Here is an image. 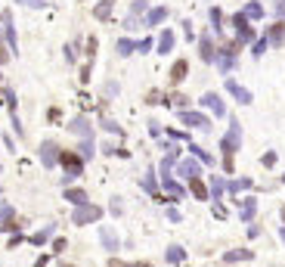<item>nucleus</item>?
<instances>
[{"instance_id":"nucleus-1","label":"nucleus","mask_w":285,"mask_h":267,"mask_svg":"<svg viewBox=\"0 0 285 267\" xmlns=\"http://www.w3.org/2000/svg\"><path fill=\"white\" fill-rule=\"evenodd\" d=\"M236 47H239V44H226V47L217 50V59H214V62H217L220 75H229V72L239 65V50H236Z\"/></svg>"},{"instance_id":"nucleus-2","label":"nucleus","mask_w":285,"mask_h":267,"mask_svg":"<svg viewBox=\"0 0 285 267\" xmlns=\"http://www.w3.org/2000/svg\"><path fill=\"white\" fill-rule=\"evenodd\" d=\"M99 218H102V208H99V205H90V202L75 205V211H71V224H78V227L93 224V221H99Z\"/></svg>"},{"instance_id":"nucleus-3","label":"nucleus","mask_w":285,"mask_h":267,"mask_svg":"<svg viewBox=\"0 0 285 267\" xmlns=\"http://www.w3.org/2000/svg\"><path fill=\"white\" fill-rule=\"evenodd\" d=\"M239 146H242V124L233 118V121H229V131H226L223 140H220V149H223V155H233Z\"/></svg>"},{"instance_id":"nucleus-4","label":"nucleus","mask_w":285,"mask_h":267,"mask_svg":"<svg viewBox=\"0 0 285 267\" xmlns=\"http://www.w3.org/2000/svg\"><path fill=\"white\" fill-rule=\"evenodd\" d=\"M233 28H236V44L254 41V28L248 25V16H245V13H236V16H233Z\"/></svg>"},{"instance_id":"nucleus-5","label":"nucleus","mask_w":285,"mask_h":267,"mask_svg":"<svg viewBox=\"0 0 285 267\" xmlns=\"http://www.w3.org/2000/svg\"><path fill=\"white\" fill-rule=\"evenodd\" d=\"M180 121L186 128H199V131H211V118L202 112H192V109H180Z\"/></svg>"},{"instance_id":"nucleus-6","label":"nucleus","mask_w":285,"mask_h":267,"mask_svg":"<svg viewBox=\"0 0 285 267\" xmlns=\"http://www.w3.org/2000/svg\"><path fill=\"white\" fill-rule=\"evenodd\" d=\"M38 155H41V165H44V168H56V165H59V146L50 143V140H44V143H41Z\"/></svg>"},{"instance_id":"nucleus-7","label":"nucleus","mask_w":285,"mask_h":267,"mask_svg":"<svg viewBox=\"0 0 285 267\" xmlns=\"http://www.w3.org/2000/svg\"><path fill=\"white\" fill-rule=\"evenodd\" d=\"M4 38H7V50H10V56H16V53H19V38H16L13 13H4Z\"/></svg>"},{"instance_id":"nucleus-8","label":"nucleus","mask_w":285,"mask_h":267,"mask_svg":"<svg viewBox=\"0 0 285 267\" xmlns=\"http://www.w3.org/2000/svg\"><path fill=\"white\" fill-rule=\"evenodd\" d=\"M223 87H226V94L233 97L236 103H242V106H248V103L254 100V97H251V91H245V87H242L239 81H233V78H226V84H223Z\"/></svg>"},{"instance_id":"nucleus-9","label":"nucleus","mask_w":285,"mask_h":267,"mask_svg":"<svg viewBox=\"0 0 285 267\" xmlns=\"http://www.w3.org/2000/svg\"><path fill=\"white\" fill-rule=\"evenodd\" d=\"M177 174H180L183 181L202 177V165H199V158H183V162H177Z\"/></svg>"},{"instance_id":"nucleus-10","label":"nucleus","mask_w":285,"mask_h":267,"mask_svg":"<svg viewBox=\"0 0 285 267\" xmlns=\"http://www.w3.org/2000/svg\"><path fill=\"white\" fill-rule=\"evenodd\" d=\"M59 165H65V171H71V174H84V158L78 155V152H59Z\"/></svg>"},{"instance_id":"nucleus-11","label":"nucleus","mask_w":285,"mask_h":267,"mask_svg":"<svg viewBox=\"0 0 285 267\" xmlns=\"http://www.w3.org/2000/svg\"><path fill=\"white\" fill-rule=\"evenodd\" d=\"M199 56H202V62H214V59H217V47H214L211 34H202V38H199Z\"/></svg>"},{"instance_id":"nucleus-12","label":"nucleus","mask_w":285,"mask_h":267,"mask_svg":"<svg viewBox=\"0 0 285 267\" xmlns=\"http://www.w3.org/2000/svg\"><path fill=\"white\" fill-rule=\"evenodd\" d=\"M99 242H102V248H105V252H118V248H121L118 233H115L112 227H99Z\"/></svg>"},{"instance_id":"nucleus-13","label":"nucleus","mask_w":285,"mask_h":267,"mask_svg":"<svg viewBox=\"0 0 285 267\" xmlns=\"http://www.w3.org/2000/svg\"><path fill=\"white\" fill-rule=\"evenodd\" d=\"M199 103L205 106V109H211V112L217 115V118H223V115H226V106H223V100H220L217 94H205V97H202Z\"/></svg>"},{"instance_id":"nucleus-14","label":"nucleus","mask_w":285,"mask_h":267,"mask_svg":"<svg viewBox=\"0 0 285 267\" xmlns=\"http://www.w3.org/2000/svg\"><path fill=\"white\" fill-rule=\"evenodd\" d=\"M68 131H71V134H78L81 140H90V137H93V128H90V121H87L84 115H78L75 121H71V124H68Z\"/></svg>"},{"instance_id":"nucleus-15","label":"nucleus","mask_w":285,"mask_h":267,"mask_svg":"<svg viewBox=\"0 0 285 267\" xmlns=\"http://www.w3.org/2000/svg\"><path fill=\"white\" fill-rule=\"evenodd\" d=\"M174 44H177V34H174L171 28H165L162 38H158V50H155V53H158V56H168V53L174 50Z\"/></svg>"},{"instance_id":"nucleus-16","label":"nucleus","mask_w":285,"mask_h":267,"mask_svg":"<svg viewBox=\"0 0 285 267\" xmlns=\"http://www.w3.org/2000/svg\"><path fill=\"white\" fill-rule=\"evenodd\" d=\"M165 19H168V7H152V10L146 13V19H143V25L152 28V25H162Z\"/></svg>"},{"instance_id":"nucleus-17","label":"nucleus","mask_w":285,"mask_h":267,"mask_svg":"<svg viewBox=\"0 0 285 267\" xmlns=\"http://www.w3.org/2000/svg\"><path fill=\"white\" fill-rule=\"evenodd\" d=\"M189 193L195 196V199H202V202L211 199V193H208V187L202 184V177H192V181H189Z\"/></svg>"},{"instance_id":"nucleus-18","label":"nucleus","mask_w":285,"mask_h":267,"mask_svg":"<svg viewBox=\"0 0 285 267\" xmlns=\"http://www.w3.org/2000/svg\"><path fill=\"white\" fill-rule=\"evenodd\" d=\"M162 184H165V190H168V196H171V199H174V202H177V199H183V196H186L183 184H177V181H174V177H165V181H162Z\"/></svg>"},{"instance_id":"nucleus-19","label":"nucleus","mask_w":285,"mask_h":267,"mask_svg":"<svg viewBox=\"0 0 285 267\" xmlns=\"http://www.w3.org/2000/svg\"><path fill=\"white\" fill-rule=\"evenodd\" d=\"M226 264H236V261H251V248H233V252H223Z\"/></svg>"},{"instance_id":"nucleus-20","label":"nucleus","mask_w":285,"mask_h":267,"mask_svg":"<svg viewBox=\"0 0 285 267\" xmlns=\"http://www.w3.org/2000/svg\"><path fill=\"white\" fill-rule=\"evenodd\" d=\"M266 41H270V47H282V41H285V25H282V19L270 28V34H266Z\"/></svg>"},{"instance_id":"nucleus-21","label":"nucleus","mask_w":285,"mask_h":267,"mask_svg":"<svg viewBox=\"0 0 285 267\" xmlns=\"http://www.w3.org/2000/svg\"><path fill=\"white\" fill-rule=\"evenodd\" d=\"M165 258H168V264H183L186 261V248L183 245H168Z\"/></svg>"},{"instance_id":"nucleus-22","label":"nucleus","mask_w":285,"mask_h":267,"mask_svg":"<svg viewBox=\"0 0 285 267\" xmlns=\"http://www.w3.org/2000/svg\"><path fill=\"white\" fill-rule=\"evenodd\" d=\"M112 7H115V0H99V4L93 7V16H96L99 22H105L112 16Z\"/></svg>"},{"instance_id":"nucleus-23","label":"nucleus","mask_w":285,"mask_h":267,"mask_svg":"<svg viewBox=\"0 0 285 267\" xmlns=\"http://www.w3.org/2000/svg\"><path fill=\"white\" fill-rule=\"evenodd\" d=\"M186 72H189V62H186V59H177L174 68H171V81H174V84H180V81L186 78Z\"/></svg>"},{"instance_id":"nucleus-24","label":"nucleus","mask_w":285,"mask_h":267,"mask_svg":"<svg viewBox=\"0 0 285 267\" xmlns=\"http://www.w3.org/2000/svg\"><path fill=\"white\" fill-rule=\"evenodd\" d=\"M239 215H242V221H245V224H251V221H254V215H257V199H245Z\"/></svg>"},{"instance_id":"nucleus-25","label":"nucleus","mask_w":285,"mask_h":267,"mask_svg":"<svg viewBox=\"0 0 285 267\" xmlns=\"http://www.w3.org/2000/svg\"><path fill=\"white\" fill-rule=\"evenodd\" d=\"M245 16H248V22H257V19H263V7L257 4V0H251V4H245V10H242Z\"/></svg>"},{"instance_id":"nucleus-26","label":"nucleus","mask_w":285,"mask_h":267,"mask_svg":"<svg viewBox=\"0 0 285 267\" xmlns=\"http://www.w3.org/2000/svg\"><path fill=\"white\" fill-rule=\"evenodd\" d=\"M78 155L84 158V162H90V158L96 155V146H93V137H90V140H81V146H78Z\"/></svg>"},{"instance_id":"nucleus-27","label":"nucleus","mask_w":285,"mask_h":267,"mask_svg":"<svg viewBox=\"0 0 285 267\" xmlns=\"http://www.w3.org/2000/svg\"><path fill=\"white\" fill-rule=\"evenodd\" d=\"M226 190L233 193V196L242 193V190H251V177H236V181H229V184H226Z\"/></svg>"},{"instance_id":"nucleus-28","label":"nucleus","mask_w":285,"mask_h":267,"mask_svg":"<svg viewBox=\"0 0 285 267\" xmlns=\"http://www.w3.org/2000/svg\"><path fill=\"white\" fill-rule=\"evenodd\" d=\"M65 199H68L71 205H84V202H90L84 190H71V187H65Z\"/></svg>"},{"instance_id":"nucleus-29","label":"nucleus","mask_w":285,"mask_h":267,"mask_svg":"<svg viewBox=\"0 0 285 267\" xmlns=\"http://www.w3.org/2000/svg\"><path fill=\"white\" fill-rule=\"evenodd\" d=\"M53 230H56V224H47V227L41 230V233H34V236H31V242H34V245H44V242L53 236Z\"/></svg>"},{"instance_id":"nucleus-30","label":"nucleus","mask_w":285,"mask_h":267,"mask_svg":"<svg viewBox=\"0 0 285 267\" xmlns=\"http://www.w3.org/2000/svg\"><path fill=\"white\" fill-rule=\"evenodd\" d=\"M223 190H226V181H223V177H211V199H220Z\"/></svg>"},{"instance_id":"nucleus-31","label":"nucleus","mask_w":285,"mask_h":267,"mask_svg":"<svg viewBox=\"0 0 285 267\" xmlns=\"http://www.w3.org/2000/svg\"><path fill=\"white\" fill-rule=\"evenodd\" d=\"M143 187H146L152 196H158V181H155V171H152V168H149L146 174H143Z\"/></svg>"},{"instance_id":"nucleus-32","label":"nucleus","mask_w":285,"mask_h":267,"mask_svg":"<svg viewBox=\"0 0 285 267\" xmlns=\"http://www.w3.org/2000/svg\"><path fill=\"white\" fill-rule=\"evenodd\" d=\"M189 152H192V158H199L202 165H211V162H214V158H211V155H208L202 146H195V143H189Z\"/></svg>"},{"instance_id":"nucleus-33","label":"nucleus","mask_w":285,"mask_h":267,"mask_svg":"<svg viewBox=\"0 0 285 267\" xmlns=\"http://www.w3.org/2000/svg\"><path fill=\"white\" fill-rule=\"evenodd\" d=\"M211 28H214V34H223V19H220L217 7H211Z\"/></svg>"},{"instance_id":"nucleus-34","label":"nucleus","mask_w":285,"mask_h":267,"mask_svg":"<svg viewBox=\"0 0 285 267\" xmlns=\"http://www.w3.org/2000/svg\"><path fill=\"white\" fill-rule=\"evenodd\" d=\"M118 53H121V56H130V53H136V44L130 38H121L118 41Z\"/></svg>"},{"instance_id":"nucleus-35","label":"nucleus","mask_w":285,"mask_h":267,"mask_svg":"<svg viewBox=\"0 0 285 267\" xmlns=\"http://www.w3.org/2000/svg\"><path fill=\"white\" fill-rule=\"evenodd\" d=\"M266 47H270V41H266V38H257V41L251 44V53H254V59H260V56H263V53H266Z\"/></svg>"},{"instance_id":"nucleus-36","label":"nucleus","mask_w":285,"mask_h":267,"mask_svg":"<svg viewBox=\"0 0 285 267\" xmlns=\"http://www.w3.org/2000/svg\"><path fill=\"white\" fill-rule=\"evenodd\" d=\"M19 7H31V10H44L47 7V0H16Z\"/></svg>"},{"instance_id":"nucleus-37","label":"nucleus","mask_w":285,"mask_h":267,"mask_svg":"<svg viewBox=\"0 0 285 267\" xmlns=\"http://www.w3.org/2000/svg\"><path fill=\"white\" fill-rule=\"evenodd\" d=\"M7 221H13V205H0V224H7Z\"/></svg>"},{"instance_id":"nucleus-38","label":"nucleus","mask_w":285,"mask_h":267,"mask_svg":"<svg viewBox=\"0 0 285 267\" xmlns=\"http://www.w3.org/2000/svg\"><path fill=\"white\" fill-rule=\"evenodd\" d=\"M102 131H109V134H121V128H118L112 118H102Z\"/></svg>"},{"instance_id":"nucleus-39","label":"nucleus","mask_w":285,"mask_h":267,"mask_svg":"<svg viewBox=\"0 0 285 267\" xmlns=\"http://www.w3.org/2000/svg\"><path fill=\"white\" fill-rule=\"evenodd\" d=\"M226 215H229V211L217 202V199H214V218H220V221H226Z\"/></svg>"},{"instance_id":"nucleus-40","label":"nucleus","mask_w":285,"mask_h":267,"mask_svg":"<svg viewBox=\"0 0 285 267\" xmlns=\"http://www.w3.org/2000/svg\"><path fill=\"white\" fill-rule=\"evenodd\" d=\"M171 106H177V109H186V106H189V100L177 94V97H171Z\"/></svg>"},{"instance_id":"nucleus-41","label":"nucleus","mask_w":285,"mask_h":267,"mask_svg":"<svg viewBox=\"0 0 285 267\" xmlns=\"http://www.w3.org/2000/svg\"><path fill=\"white\" fill-rule=\"evenodd\" d=\"M152 47H155V44H152V38H146V41H139V44H136V53H149Z\"/></svg>"},{"instance_id":"nucleus-42","label":"nucleus","mask_w":285,"mask_h":267,"mask_svg":"<svg viewBox=\"0 0 285 267\" xmlns=\"http://www.w3.org/2000/svg\"><path fill=\"white\" fill-rule=\"evenodd\" d=\"M168 221H171V224H180V221H183V215H180L177 208H168Z\"/></svg>"},{"instance_id":"nucleus-43","label":"nucleus","mask_w":285,"mask_h":267,"mask_svg":"<svg viewBox=\"0 0 285 267\" xmlns=\"http://www.w3.org/2000/svg\"><path fill=\"white\" fill-rule=\"evenodd\" d=\"M260 162H263L266 168H273V165H276V152H263V158H260Z\"/></svg>"},{"instance_id":"nucleus-44","label":"nucleus","mask_w":285,"mask_h":267,"mask_svg":"<svg viewBox=\"0 0 285 267\" xmlns=\"http://www.w3.org/2000/svg\"><path fill=\"white\" fill-rule=\"evenodd\" d=\"M143 10H146V0H136V4L130 7V16H139Z\"/></svg>"},{"instance_id":"nucleus-45","label":"nucleus","mask_w":285,"mask_h":267,"mask_svg":"<svg viewBox=\"0 0 285 267\" xmlns=\"http://www.w3.org/2000/svg\"><path fill=\"white\" fill-rule=\"evenodd\" d=\"M75 56H78V50H75V44H68V47H65V59H68V62H75Z\"/></svg>"},{"instance_id":"nucleus-46","label":"nucleus","mask_w":285,"mask_h":267,"mask_svg":"<svg viewBox=\"0 0 285 267\" xmlns=\"http://www.w3.org/2000/svg\"><path fill=\"white\" fill-rule=\"evenodd\" d=\"M75 181H78V174H71V171H65V174H62V184H65V187H71Z\"/></svg>"},{"instance_id":"nucleus-47","label":"nucleus","mask_w":285,"mask_h":267,"mask_svg":"<svg viewBox=\"0 0 285 267\" xmlns=\"http://www.w3.org/2000/svg\"><path fill=\"white\" fill-rule=\"evenodd\" d=\"M121 211H124V208H121V199H112V215L118 218V215H121Z\"/></svg>"},{"instance_id":"nucleus-48","label":"nucleus","mask_w":285,"mask_h":267,"mask_svg":"<svg viewBox=\"0 0 285 267\" xmlns=\"http://www.w3.org/2000/svg\"><path fill=\"white\" fill-rule=\"evenodd\" d=\"M276 16H279V19H285V0H279V4H276Z\"/></svg>"},{"instance_id":"nucleus-49","label":"nucleus","mask_w":285,"mask_h":267,"mask_svg":"<svg viewBox=\"0 0 285 267\" xmlns=\"http://www.w3.org/2000/svg\"><path fill=\"white\" fill-rule=\"evenodd\" d=\"M53 252H65V239H56V242H53Z\"/></svg>"},{"instance_id":"nucleus-50","label":"nucleus","mask_w":285,"mask_h":267,"mask_svg":"<svg viewBox=\"0 0 285 267\" xmlns=\"http://www.w3.org/2000/svg\"><path fill=\"white\" fill-rule=\"evenodd\" d=\"M149 134H152V137H158V134H162V128H158L155 121H149Z\"/></svg>"},{"instance_id":"nucleus-51","label":"nucleus","mask_w":285,"mask_h":267,"mask_svg":"<svg viewBox=\"0 0 285 267\" xmlns=\"http://www.w3.org/2000/svg\"><path fill=\"white\" fill-rule=\"evenodd\" d=\"M7 59H10V53H7V47H4V44H0V65H4Z\"/></svg>"},{"instance_id":"nucleus-52","label":"nucleus","mask_w":285,"mask_h":267,"mask_svg":"<svg viewBox=\"0 0 285 267\" xmlns=\"http://www.w3.org/2000/svg\"><path fill=\"white\" fill-rule=\"evenodd\" d=\"M171 137H174V140H189L186 131H171Z\"/></svg>"},{"instance_id":"nucleus-53","label":"nucleus","mask_w":285,"mask_h":267,"mask_svg":"<svg viewBox=\"0 0 285 267\" xmlns=\"http://www.w3.org/2000/svg\"><path fill=\"white\" fill-rule=\"evenodd\" d=\"M34 267H47V255H44V258H38V264H34Z\"/></svg>"},{"instance_id":"nucleus-54","label":"nucleus","mask_w":285,"mask_h":267,"mask_svg":"<svg viewBox=\"0 0 285 267\" xmlns=\"http://www.w3.org/2000/svg\"><path fill=\"white\" fill-rule=\"evenodd\" d=\"M279 236H282V242H285V227H279Z\"/></svg>"},{"instance_id":"nucleus-55","label":"nucleus","mask_w":285,"mask_h":267,"mask_svg":"<svg viewBox=\"0 0 285 267\" xmlns=\"http://www.w3.org/2000/svg\"><path fill=\"white\" fill-rule=\"evenodd\" d=\"M133 267H152V264H133Z\"/></svg>"},{"instance_id":"nucleus-56","label":"nucleus","mask_w":285,"mask_h":267,"mask_svg":"<svg viewBox=\"0 0 285 267\" xmlns=\"http://www.w3.org/2000/svg\"><path fill=\"white\" fill-rule=\"evenodd\" d=\"M282 224H285V208H282Z\"/></svg>"},{"instance_id":"nucleus-57","label":"nucleus","mask_w":285,"mask_h":267,"mask_svg":"<svg viewBox=\"0 0 285 267\" xmlns=\"http://www.w3.org/2000/svg\"><path fill=\"white\" fill-rule=\"evenodd\" d=\"M282 184H285V174H282Z\"/></svg>"}]
</instances>
